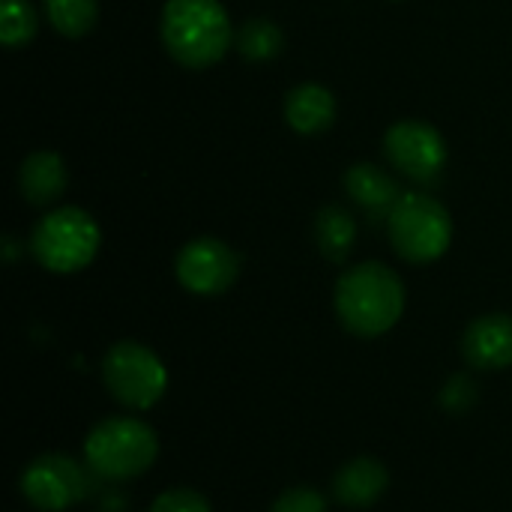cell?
<instances>
[{
    "instance_id": "1",
    "label": "cell",
    "mask_w": 512,
    "mask_h": 512,
    "mask_svg": "<svg viewBox=\"0 0 512 512\" xmlns=\"http://www.w3.org/2000/svg\"><path fill=\"white\" fill-rule=\"evenodd\" d=\"M333 303L348 333L378 339L399 324L405 312V285L387 264L363 261L339 276Z\"/></svg>"
},
{
    "instance_id": "2",
    "label": "cell",
    "mask_w": 512,
    "mask_h": 512,
    "mask_svg": "<svg viewBox=\"0 0 512 512\" xmlns=\"http://www.w3.org/2000/svg\"><path fill=\"white\" fill-rule=\"evenodd\" d=\"M159 36L180 66L207 69L228 54L234 27L219 0H168L162 6Z\"/></svg>"
},
{
    "instance_id": "3",
    "label": "cell",
    "mask_w": 512,
    "mask_h": 512,
    "mask_svg": "<svg viewBox=\"0 0 512 512\" xmlns=\"http://www.w3.org/2000/svg\"><path fill=\"white\" fill-rule=\"evenodd\" d=\"M159 456L156 432L135 417H108L84 438V462L93 477L126 483L153 468Z\"/></svg>"
},
{
    "instance_id": "4",
    "label": "cell",
    "mask_w": 512,
    "mask_h": 512,
    "mask_svg": "<svg viewBox=\"0 0 512 512\" xmlns=\"http://www.w3.org/2000/svg\"><path fill=\"white\" fill-rule=\"evenodd\" d=\"M387 234L402 261L432 264L444 258L453 243V219L438 198L426 192H408L390 210Z\"/></svg>"
},
{
    "instance_id": "5",
    "label": "cell",
    "mask_w": 512,
    "mask_h": 512,
    "mask_svg": "<svg viewBox=\"0 0 512 512\" xmlns=\"http://www.w3.org/2000/svg\"><path fill=\"white\" fill-rule=\"evenodd\" d=\"M102 243L96 219L81 207H60L42 216L30 234L33 258L51 273H78L93 264Z\"/></svg>"
},
{
    "instance_id": "6",
    "label": "cell",
    "mask_w": 512,
    "mask_h": 512,
    "mask_svg": "<svg viewBox=\"0 0 512 512\" xmlns=\"http://www.w3.org/2000/svg\"><path fill=\"white\" fill-rule=\"evenodd\" d=\"M102 381L114 402L129 411L153 408L168 390V369L141 342H117L102 360Z\"/></svg>"
},
{
    "instance_id": "7",
    "label": "cell",
    "mask_w": 512,
    "mask_h": 512,
    "mask_svg": "<svg viewBox=\"0 0 512 512\" xmlns=\"http://www.w3.org/2000/svg\"><path fill=\"white\" fill-rule=\"evenodd\" d=\"M87 471L90 468L78 465L72 456L45 453L24 468L18 489L33 510L66 512L90 495V474Z\"/></svg>"
},
{
    "instance_id": "8",
    "label": "cell",
    "mask_w": 512,
    "mask_h": 512,
    "mask_svg": "<svg viewBox=\"0 0 512 512\" xmlns=\"http://www.w3.org/2000/svg\"><path fill=\"white\" fill-rule=\"evenodd\" d=\"M387 162L414 183H432L447 165V144L441 132L423 120H399L384 135Z\"/></svg>"
},
{
    "instance_id": "9",
    "label": "cell",
    "mask_w": 512,
    "mask_h": 512,
    "mask_svg": "<svg viewBox=\"0 0 512 512\" xmlns=\"http://www.w3.org/2000/svg\"><path fill=\"white\" fill-rule=\"evenodd\" d=\"M240 255L216 240V237H198L192 243H186L177 255V282L198 297H216L225 294L237 276H240Z\"/></svg>"
},
{
    "instance_id": "10",
    "label": "cell",
    "mask_w": 512,
    "mask_h": 512,
    "mask_svg": "<svg viewBox=\"0 0 512 512\" xmlns=\"http://www.w3.org/2000/svg\"><path fill=\"white\" fill-rule=\"evenodd\" d=\"M462 354L477 372H501L512 366V315L492 312L468 324Z\"/></svg>"
},
{
    "instance_id": "11",
    "label": "cell",
    "mask_w": 512,
    "mask_h": 512,
    "mask_svg": "<svg viewBox=\"0 0 512 512\" xmlns=\"http://www.w3.org/2000/svg\"><path fill=\"white\" fill-rule=\"evenodd\" d=\"M390 486V471L384 462L372 459V456H357L351 462H345L336 477H333V498L342 504V507H351V510H366L372 504H378L384 498Z\"/></svg>"
},
{
    "instance_id": "12",
    "label": "cell",
    "mask_w": 512,
    "mask_h": 512,
    "mask_svg": "<svg viewBox=\"0 0 512 512\" xmlns=\"http://www.w3.org/2000/svg\"><path fill=\"white\" fill-rule=\"evenodd\" d=\"M345 192L372 219L390 216V210L402 198L399 183L384 168H378L372 162H357L345 171Z\"/></svg>"
},
{
    "instance_id": "13",
    "label": "cell",
    "mask_w": 512,
    "mask_h": 512,
    "mask_svg": "<svg viewBox=\"0 0 512 512\" xmlns=\"http://www.w3.org/2000/svg\"><path fill=\"white\" fill-rule=\"evenodd\" d=\"M66 186H69L66 162L51 150L30 153L18 168V189H21L24 201H30L33 207L54 204L66 192Z\"/></svg>"
},
{
    "instance_id": "14",
    "label": "cell",
    "mask_w": 512,
    "mask_h": 512,
    "mask_svg": "<svg viewBox=\"0 0 512 512\" xmlns=\"http://www.w3.org/2000/svg\"><path fill=\"white\" fill-rule=\"evenodd\" d=\"M285 120L300 135H318L336 120V96L324 84H300L285 96Z\"/></svg>"
},
{
    "instance_id": "15",
    "label": "cell",
    "mask_w": 512,
    "mask_h": 512,
    "mask_svg": "<svg viewBox=\"0 0 512 512\" xmlns=\"http://www.w3.org/2000/svg\"><path fill=\"white\" fill-rule=\"evenodd\" d=\"M315 243L327 261H333V264L348 261V255L354 252V243H357V219L339 204L321 207L315 216Z\"/></svg>"
},
{
    "instance_id": "16",
    "label": "cell",
    "mask_w": 512,
    "mask_h": 512,
    "mask_svg": "<svg viewBox=\"0 0 512 512\" xmlns=\"http://www.w3.org/2000/svg\"><path fill=\"white\" fill-rule=\"evenodd\" d=\"M234 45L237 51L246 57V60H273L279 57L282 45H285V36H282V27L270 18H249L240 33L234 36Z\"/></svg>"
},
{
    "instance_id": "17",
    "label": "cell",
    "mask_w": 512,
    "mask_h": 512,
    "mask_svg": "<svg viewBox=\"0 0 512 512\" xmlns=\"http://www.w3.org/2000/svg\"><path fill=\"white\" fill-rule=\"evenodd\" d=\"M48 24L63 36H84L99 21V0H45Z\"/></svg>"
},
{
    "instance_id": "18",
    "label": "cell",
    "mask_w": 512,
    "mask_h": 512,
    "mask_svg": "<svg viewBox=\"0 0 512 512\" xmlns=\"http://www.w3.org/2000/svg\"><path fill=\"white\" fill-rule=\"evenodd\" d=\"M39 18L27 0H0V39L6 48H24L36 36Z\"/></svg>"
},
{
    "instance_id": "19",
    "label": "cell",
    "mask_w": 512,
    "mask_h": 512,
    "mask_svg": "<svg viewBox=\"0 0 512 512\" xmlns=\"http://www.w3.org/2000/svg\"><path fill=\"white\" fill-rule=\"evenodd\" d=\"M270 512H330V504H327V498L318 489H312V486H294V489L282 492L273 501Z\"/></svg>"
},
{
    "instance_id": "20",
    "label": "cell",
    "mask_w": 512,
    "mask_h": 512,
    "mask_svg": "<svg viewBox=\"0 0 512 512\" xmlns=\"http://www.w3.org/2000/svg\"><path fill=\"white\" fill-rule=\"evenodd\" d=\"M150 512H213V507L195 489H168L150 504Z\"/></svg>"
},
{
    "instance_id": "21",
    "label": "cell",
    "mask_w": 512,
    "mask_h": 512,
    "mask_svg": "<svg viewBox=\"0 0 512 512\" xmlns=\"http://www.w3.org/2000/svg\"><path fill=\"white\" fill-rule=\"evenodd\" d=\"M477 396H480V390H477L474 378H468V375H453V378L447 381V387L441 390V405H444L447 411H453V414H462V411H468V408L477 405Z\"/></svg>"
}]
</instances>
